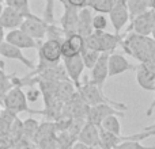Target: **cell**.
<instances>
[{"label": "cell", "mask_w": 155, "mask_h": 149, "mask_svg": "<svg viewBox=\"0 0 155 149\" xmlns=\"http://www.w3.org/2000/svg\"><path fill=\"white\" fill-rule=\"evenodd\" d=\"M107 21L105 14H97L93 16V29L94 31H105L107 27Z\"/></svg>", "instance_id": "32"}, {"label": "cell", "mask_w": 155, "mask_h": 149, "mask_svg": "<svg viewBox=\"0 0 155 149\" xmlns=\"http://www.w3.org/2000/svg\"><path fill=\"white\" fill-rule=\"evenodd\" d=\"M3 2H4V0H0V4H2V3H3Z\"/></svg>", "instance_id": "44"}, {"label": "cell", "mask_w": 155, "mask_h": 149, "mask_svg": "<svg viewBox=\"0 0 155 149\" xmlns=\"http://www.w3.org/2000/svg\"><path fill=\"white\" fill-rule=\"evenodd\" d=\"M5 42L11 43L22 50L23 49H38V46H40L38 41H35L34 38H31L27 33H25L21 29L10 30L5 34Z\"/></svg>", "instance_id": "10"}, {"label": "cell", "mask_w": 155, "mask_h": 149, "mask_svg": "<svg viewBox=\"0 0 155 149\" xmlns=\"http://www.w3.org/2000/svg\"><path fill=\"white\" fill-rule=\"evenodd\" d=\"M78 90L71 80H63L59 81V87H57V99H59L61 103H67L70 102L74 96L76 95Z\"/></svg>", "instance_id": "20"}, {"label": "cell", "mask_w": 155, "mask_h": 149, "mask_svg": "<svg viewBox=\"0 0 155 149\" xmlns=\"http://www.w3.org/2000/svg\"><path fill=\"white\" fill-rule=\"evenodd\" d=\"M124 40V35L116 34V33L107 31H94L88 37L84 38L86 49L99 52V53H113L117 49L118 45H121Z\"/></svg>", "instance_id": "4"}, {"label": "cell", "mask_w": 155, "mask_h": 149, "mask_svg": "<svg viewBox=\"0 0 155 149\" xmlns=\"http://www.w3.org/2000/svg\"><path fill=\"white\" fill-rule=\"evenodd\" d=\"M155 23V10L148 8L143 14L137 15L135 19L129 22V27L127 29V33H136V34L150 37L153 27Z\"/></svg>", "instance_id": "6"}, {"label": "cell", "mask_w": 155, "mask_h": 149, "mask_svg": "<svg viewBox=\"0 0 155 149\" xmlns=\"http://www.w3.org/2000/svg\"><path fill=\"white\" fill-rule=\"evenodd\" d=\"M120 46L140 64L155 61V41L151 37H144L136 33H127Z\"/></svg>", "instance_id": "1"}, {"label": "cell", "mask_w": 155, "mask_h": 149, "mask_svg": "<svg viewBox=\"0 0 155 149\" xmlns=\"http://www.w3.org/2000/svg\"><path fill=\"white\" fill-rule=\"evenodd\" d=\"M123 141V136H116L105 129L99 128V145L101 149H116L120 142Z\"/></svg>", "instance_id": "21"}, {"label": "cell", "mask_w": 155, "mask_h": 149, "mask_svg": "<svg viewBox=\"0 0 155 149\" xmlns=\"http://www.w3.org/2000/svg\"><path fill=\"white\" fill-rule=\"evenodd\" d=\"M153 8L155 10V0H153Z\"/></svg>", "instance_id": "43"}, {"label": "cell", "mask_w": 155, "mask_h": 149, "mask_svg": "<svg viewBox=\"0 0 155 149\" xmlns=\"http://www.w3.org/2000/svg\"><path fill=\"white\" fill-rule=\"evenodd\" d=\"M99 128L105 129V130L110 132V133L116 134V136H123L121 134V123L118 121L117 115H109L107 118H105Z\"/></svg>", "instance_id": "23"}, {"label": "cell", "mask_w": 155, "mask_h": 149, "mask_svg": "<svg viewBox=\"0 0 155 149\" xmlns=\"http://www.w3.org/2000/svg\"><path fill=\"white\" fill-rule=\"evenodd\" d=\"M65 40L68 41V43H70L71 46H72V49L76 52V53H82L83 50L86 49V41H84V37H82L80 34H71L68 35V37H65Z\"/></svg>", "instance_id": "28"}, {"label": "cell", "mask_w": 155, "mask_h": 149, "mask_svg": "<svg viewBox=\"0 0 155 149\" xmlns=\"http://www.w3.org/2000/svg\"><path fill=\"white\" fill-rule=\"evenodd\" d=\"M61 42V40H53V38H46L44 42H40V46L37 49L40 64L35 67L33 73H38L49 67H54V65L60 64V60L63 59Z\"/></svg>", "instance_id": "2"}, {"label": "cell", "mask_w": 155, "mask_h": 149, "mask_svg": "<svg viewBox=\"0 0 155 149\" xmlns=\"http://www.w3.org/2000/svg\"><path fill=\"white\" fill-rule=\"evenodd\" d=\"M90 2L91 0H67L68 4L74 5V7L79 8V10L83 7H88V5H90Z\"/></svg>", "instance_id": "36"}, {"label": "cell", "mask_w": 155, "mask_h": 149, "mask_svg": "<svg viewBox=\"0 0 155 149\" xmlns=\"http://www.w3.org/2000/svg\"><path fill=\"white\" fill-rule=\"evenodd\" d=\"M3 8H4V7H3V5L0 4V15H2V12H3Z\"/></svg>", "instance_id": "42"}, {"label": "cell", "mask_w": 155, "mask_h": 149, "mask_svg": "<svg viewBox=\"0 0 155 149\" xmlns=\"http://www.w3.org/2000/svg\"><path fill=\"white\" fill-rule=\"evenodd\" d=\"M127 7L129 11V22L150 8L146 0H127Z\"/></svg>", "instance_id": "22"}, {"label": "cell", "mask_w": 155, "mask_h": 149, "mask_svg": "<svg viewBox=\"0 0 155 149\" xmlns=\"http://www.w3.org/2000/svg\"><path fill=\"white\" fill-rule=\"evenodd\" d=\"M5 5L11 8H15V10L21 11V12L30 15V5H29V0H4Z\"/></svg>", "instance_id": "31"}, {"label": "cell", "mask_w": 155, "mask_h": 149, "mask_svg": "<svg viewBox=\"0 0 155 149\" xmlns=\"http://www.w3.org/2000/svg\"><path fill=\"white\" fill-rule=\"evenodd\" d=\"M25 94H26L27 102H30V103H35V102L40 99V96L42 95V94H41V90H40V88H34V87L29 88V90H27Z\"/></svg>", "instance_id": "35"}, {"label": "cell", "mask_w": 155, "mask_h": 149, "mask_svg": "<svg viewBox=\"0 0 155 149\" xmlns=\"http://www.w3.org/2000/svg\"><path fill=\"white\" fill-rule=\"evenodd\" d=\"M27 98L26 94L22 91L19 85H14L7 91L4 96H3V106L5 110L14 113V114H19V113H33V110L29 109L27 106Z\"/></svg>", "instance_id": "5"}, {"label": "cell", "mask_w": 155, "mask_h": 149, "mask_svg": "<svg viewBox=\"0 0 155 149\" xmlns=\"http://www.w3.org/2000/svg\"><path fill=\"white\" fill-rule=\"evenodd\" d=\"M23 137L26 140H34L38 129H40V122L34 118H27L23 122Z\"/></svg>", "instance_id": "25"}, {"label": "cell", "mask_w": 155, "mask_h": 149, "mask_svg": "<svg viewBox=\"0 0 155 149\" xmlns=\"http://www.w3.org/2000/svg\"><path fill=\"white\" fill-rule=\"evenodd\" d=\"M109 54L110 53H101L97 64L91 69L90 73V81L98 87L104 88V84L106 79L109 77Z\"/></svg>", "instance_id": "11"}, {"label": "cell", "mask_w": 155, "mask_h": 149, "mask_svg": "<svg viewBox=\"0 0 155 149\" xmlns=\"http://www.w3.org/2000/svg\"><path fill=\"white\" fill-rule=\"evenodd\" d=\"M0 56L4 57V59H7V60H15V61H19L21 64H23L27 69L34 71L35 67H37V65L33 62V60L27 59V57L25 56L23 52H22V49L16 48V46L11 45V43L5 42V41L0 43Z\"/></svg>", "instance_id": "14"}, {"label": "cell", "mask_w": 155, "mask_h": 149, "mask_svg": "<svg viewBox=\"0 0 155 149\" xmlns=\"http://www.w3.org/2000/svg\"><path fill=\"white\" fill-rule=\"evenodd\" d=\"M78 94L79 96L84 100V103L87 106H97V104H104V103H107V104H112L114 106L116 109L121 110V111H125L128 107L125 106L124 103H120V102H114L112 99H109L106 95L104 94L101 87L98 85L93 84L88 79L84 80V83L80 84V87L78 88Z\"/></svg>", "instance_id": "3"}, {"label": "cell", "mask_w": 155, "mask_h": 149, "mask_svg": "<svg viewBox=\"0 0 155 149\" xmlns=\"http://www.w3.org/2000/svg\"><path fill=\"white\" fill-rule=\"evenodd\" d=\"M109 115H117V117H124V111L121 110L116 109L114 106L112 104H97V106H91L88 107V111H87V122H91L97 126H101L102 121L105 118H107Z\"/></svg>", "instance_id": "9"}, {"label": "cell", "mask_w": 155, "mask_h": 149, "mask_svg": "<svg viewBox=\"0 0 155 149\" xmlns=\"http://www.w3.org/2000/svg\"><path fill=\"white\" fill-rule=\"evenodd\" d=\"M63 65H64L65 73H67L68 79L75 84L76 90L80 87V77H82V73L84 71V64H83V60L80 54H76L74 57H70V59H63Z\"/></svg>", "instance_id": "12"}, {"label": "cell", "mask_w": 155, "mask_h": 149, "mask_svg": "<svg viewBox=\"0 0 155 149\" xmlns=\"http://www.w3.org/2000/svg\"><path fill=\"white\" fill-rule=\"evenodd\" d=\"M76 54H79V53H76L75 50L72 49V46L68 43V41L65 40H63V42H61V57L63 59H70V57H74V56H76Z\"/></svg>", "instance_id": "34"}, {"label": "cell", "mask_w": 155, "mask_h": 149, "mask_svg": "<svg viewBox=\"0 0 155 149\" xmlns=\"http://www.w3.org/2000/svg\"><path fill=\"white\" fill-rule=\"evenodd\" d=\"M136 80L137 84L146 91H155V73L148 69L144 64L136 65Z\"/></svg>", "instance_id": "17"}, {"label": "cell", "mask_w": 155, "mask_h": 149, "mask_svg": "<svg viewBox=\"0 0 155 149\" xmlns=\"http://www.w3.org/2000/svg\"><path fill=\"white\" fill-rule=\"evenodd\" d=\"M51 149H61V148H59V147H57V145H56V144H54V142H53V144L51 145Z\"/></svg>", "instance_id": "40"}, {"label": "cell", "mask_w": 155, "mask_h": 149, "mask_svg": "<svg viewBox=\"0 0 155 149\" xmlns=\"http://www.w3.org/2000/svg\"><path fill=\"white\" fill-rule=\"evenodd\" d=\"M80 56H82L84 68H87V69L91 71L94 68V65L97 64V61H98L101 53H99V52H95V50H91V49H84V50L80 53Z\"/></svg>", "instance_id": "27"}, {"label": "cell", "mask_w": 155, "mask_h": 149, "mask_svg": "<svg viewBox=\"0 0 155 149\" xmlns=\"http://www.w3.org/2000/svg\"><path fill=\"white\" fill-rule=\"evenodd\" d=\"M86 122H87L86 118H72V121H71V125H70V128H68V132H70V134L76 140V141H78V137H79L82 129L84 128Z\"/></svg>", "instance_id": "30"}, {"label": "cell", "mask_w": 155, "mask_h": 149, "mask_svg": "<svg viewBox=\"0 0 155 149\" xmlns=\"http://www.w3.org/2000/svg\"><path fill=\"white\" fill-rule=\"evenodd\" d=\"M59 2H60V3H61V4H63V5H64V4H67V0H59Z\"/></svg>", "instance_id": "41"}, {"label": "cell", "mask_w": 155, "mask_h": 149, "mask_svg": "<svg viewBox=\"0 0 155 149\" xmlns=\"http://www.w3.org/2000/svg\"><path fill=\"white\" fill-rule=\"evenodd\" d=\"M116 0H91L88 7L98 14H109Z\"/></svg>", "instance_id": "26"}, {"label": "cell", "mask_w": 155, "mask_h": 149, "mask_svg": "<svg viewBox=\"0 0 155 149\" xmlns=\"http://www.w3.org/2000/svg\"><path fill=\"white\" fill-rule=\"evenodd\" d=\"M76 140L70 134L68 130L64 132H56V137H54V144L61 149H71L72 145L75 144Z\"/></svg>", "instance_id": "24"}, {"label": "cell", "mask_w": 155, "mask_h": 149, "mask_svg": "<svg viewBox=\"0 0 155 149\" xmlns=\"http://www.w3.org/2000/svg\"><path fill=\"white\" fill-rule=\"evenodd\" d=\"M135 69H136V65L131 64L123 54L114 53V52L109 54V77L118 76L121 73Z\"/></svg>", "instance_id": "16"}, {"label": "cell", "mask_w": 155, "mask_h": 149, "mask_svg": "<svg viewBox=\"0 0 155 149\" xmlns=\"http://www.w3.org/2000/svg\"><path fill=\"white\" fill-rule=\"evenodd\" d=\"M116 149H155V147H146L140 141L134 140H124L116 147Z\"/></svg>", "instance_id": "33"}, {"label": "cell", "mask_w": 155, "mask_h": 149, "mask_svg": "<svg viewBox=\"0 0 155 149\" xmlns=\"http://www.w3.org/2000/svg\"><path fill=\"white\" fill-rule=\"evenodd\" d=\"M151 38L155 41V23H154V27H153V31H151V35H150Z\"/></svg>", "instance_id": "39"}, {"label": "cell", "mask_w": 155, "mask_h": 149, "mask_svg": "<svg viewBox=\"0 0 155 149\" xmlns=\"http://www.w3.org/2000/svg\"><path fill=\"white\" fill-rule=\"evenodd\" d=\"M30 15H31V14H30ZM27 16L29 15L15 10V8H11V7L5 5V7L3 8L2 15H0V26L4 30H8V31H10V30L19 29L21 24L23 23V21Z\"/></svg>", "instance_id": "13"}, {"label": "cell", "mask_w": 155, "mask_h": 149, "mask_svg": "<svg viewBox=\"0 0 155 149\" xmlns=\"http://www.w3.org/2000/svg\"><path fill=\"white\" fill-rule=\"evenodd\" d=\"M71 149H93V148L86 145V144H83V142H80V141H75V144L72 145Z\"/></svg>", "instance_id": "37"}, {"label": "cell", "mask_w": 155, "mask_h": 149, "mask_svg": "<svg viewBox=\"0 0 155 149\" xmlns=\"http://www.w3.org/2000/svg\"><path fill=\"white\" fill-rule=\"evenodd\" d=\"M78 19H79V8L71 4H64V14L60 18V26L64 30L65 37L75 34L78 30Z\"/></svg>", "instance_id": "15"}, {"label": "cell", "mask_w": 155, "mask_h": 149, "mask_svg": "<svg viewBox=\"0 0 155 149\" xmlns=\"http://www.w3.org/2000/svg\"><path fill=\"white\" fill-rule=\"evenodd\" d=\"M3 68H4L3 61H0V96H4L5 94H7V91L10 90L11 87H14L11 76L5 74L4 71H3Z\"/></svg>", "instance_id": "29"}, {"label": "cell", "mask_w": 155, "mask_h": 149, "mask_svg": "<svg viewBox=\"0 0 155 149\" xmlns=\"http://www.w3.org/2000/svg\"><path fill=\"white\" fill-rule=\"evenodd\" d=\"M109 21L113 26L116 34H121V30L128 24L129 22V11L127 7V0H117L114 7L109 14Z\"/></svg>", "instance_id": "8"}, {"label": "cell", "mask_w": 155, "mask_h": 149, "mask_svg": "<svg viewBox=\"0 0 155 149\" xmlns=\"http://www.w3.org/2000/svg\"><path fill=\"white\" fill-rule=\"evenodd\" d=\"M5 41V33H4V29L0 26V43L4 42Z\"/></svg>", "instance_id": "38"}, {"label": "cell", "mask_w": 155, "mask_h": 149, "mask_svg": "<svg viewBox=\"0 0 155 149\" xmlns=\"http://www.w3.org/2000/svg\"><path fill=\"white\" fill-rule=\"evenodd\" d=\"M78 141L88 145L91 148H95L99 145V126L94 125L91 122H86L84 128L82 129Z\"/></svg>", "instance_id": "19"}, {"label": "cell", "mask_w": 155, "mask_h": 149, "mask_svg": "<svg viewBox=\"0 0 155 149\" xmlns=\"http://www.w3.org/2000/svg\"><path fill=\"white\" fill-rule=\"evenodd\" d=\"M90 7H83L79 10V19H78V30L76 33L82 37H88L94 33L93 29V14Z\"/></svg>", "instance_id": "18"}, {"label": "cell", "mask_w": 155, "mask_h": 149, "mask_svg": "<svg viewBox=\"0 0 155 149\" xmlns=\"http://www.w3.org/2000/svg\"><path fill=\"white\" fill-rule=\"evenodd\" d=\"M21 30H23L25 33L30 35L31 38H34L35 41H42L46 37V31H48V23L44 21L42 18L34 15H29L26 19L23 21V23L19 27Z\"/></svg>", "instance_id": "7"}]
</instances>
